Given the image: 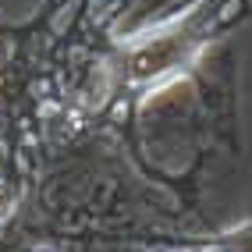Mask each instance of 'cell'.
I'll return each mask as SVG.
<instances>
[{"mask_svg": "<svg viewBox=\"0 0 252 252\" xmlns=\"http://www.w3.org/2000/svg\"><path fill=\"white\" fill-rule=\"evenodd\" d=\"M192 36L189 32H171V36H160L153 43L139 46L131 54V75L135 78H163L167 71L181 68V61L189 57L192 50Z\"/></svg>", "mask_w": 252, "mask_h": 252, "instance_id": "6da1fadb", "label": "cell"}, {"mask_svg": "<svg viewBox=\"0 0 252 252\" xmlns=\"http://www.w3.org/2000/svg\"><path fill=\"white\" fill-rule=\"evenodd\" d=\"M14 210V192L7 189V185H0V220H7Z\"/></svg>", "mask_w": 252, "mask_h": 252, "instance_id": "7a4b0ae2", "label": "cell"}]
</instances>
